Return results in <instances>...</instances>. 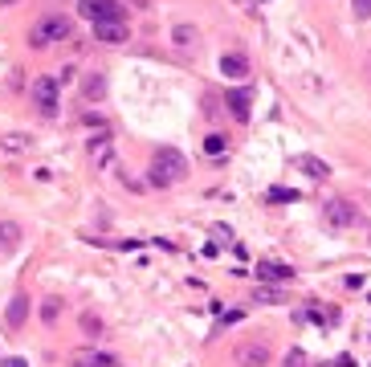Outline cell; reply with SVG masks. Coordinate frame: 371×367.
Returning <instances> with one entry per match:
<instances>
[{"mask_svg": "<svg viewBox=\"0 0 371 367\" xmlns=\"http://www.w3.org/2000/svg\"><path fill=\"white\" fill-rule=\"evenodd\" d=\"M78 8H82V17H86V21H94V24H98V21H127L118 0H82Z\"/></svg>", "mask_w": 371, "mask_h": 367, "instance_id": "277c9868", "label": "cell"}, {"mask_svg": "<svg viewBox=\"0 0 371 367\" xmlns=\"http://www.w3.org/2000/svg\"><path fill=\"white\" fill-rule=\"evenodd\" d=\"M17 241H21V229L17 224H0V249H13Z\"/></svg>", "mask_w": 371, "mask_h": 367, "instance_id": "e0dca14e", "label": "cell"}, {"mask_svg": "<svg viewBox=\"0 0 371 367\" xmlns=\"http://www.w3.org/2000/svg\"><path fill=\"white\" fill-rule=\"evenodd\" d=\"M298 171H306L310 180H326V175H330V168H326L318 155H302V159H298Z\"/></svg>", "mask_w": 371, "mask_h": 367, "instance_id": "2e32d148", "label": "cell"}, {"mask_svg": "<svg viewBox=\"0 0 371 367\" xmlns=\"http://www.w3.org/2000/svg\"><path fill=\"white\" fill-rule=\"evenodd\" d=\"M33 106H37L46 119H53V115H57V82L37 78V82H33Z\"/></svg>", "mask_w": 371, "mask_h": 367, "instance_id": "5b68a950", "label": "cell"}, {"mask_svg": "<svg viewBox=\"0 0 371 367\" xmlns=\"http://www.w3.org/2000/svg\"><path fill=\"white\" fill-rule=\"evenodd\" d=\"M204 155H225V135H209L204 139Z\"/></svg>", "mask_w": 371, "mask_h": 367, "instance_id": "d6986e66", "label": "cell"}, {"mask_svg": "<svg viewBox=\"0 0 371 367\" xmlns=\"http://www.w3.org/2000/svg\"><path fill=\"white\" fill-rule=\"evenodd\" d=\"M74 367H118L115 355H106V351H74Z\"/></svg>", "mask_w": 371, "mask_h": 367, "instance_id": "30bf717a", "label": "cell"}, {"mask_svg": "<svg viewBox=\"0 0 371 367\" xmlns=\"http://www.w3.org/2000/svg\"><path fill=\"white\" fill-rule=\"evenodd\" d=\"M225 102H229V115L237 122H249V94H245V90H232Z\"/></svg>", "mask_w": 371, "mask_h": 367, "instance_id": "4fadbf2b", "label": "cell"}, {"mask_svg": "<svg viewBox=\"0 0 371 367\" xmlns=\"http://www.w3.org/2000/svg\"><path fill=\"white\" fill-rule=\"evenodd\" d=\"M118 180H122L131 192H143V180H139V175H131V171H118Z\"/></svg>", "mask_w": 371, "mask_h": 367, "instance_id": "7402d4cb", "label": "cell"}, {"mask_svg": "<svg viewBox=\"0 0 371 367\" xmlns=\"http://www.w3.org/2000/svg\"><path fill=\"white\" fill-rule=\"evenodd\" d=\"M70 17H62V13H46L41 21L29 29V45L33 49H46V45H53V41H66L70 37Z\"/></svg>", "mask_w": 371, "mask_h": 367, "instance_id": "7a4b0ae2", "label": "cell"}, {"mask_svg": "<svg viewBox=\"0 0 371 367\" xmlns=\"http://www.w3.org/2000/svg\"><path fill=\"white\" fill-rule=\"evenodd\" d=\"M220 73L232 78V82H241V78L249 73V62H245L241 53H225V57H220Z\"/></svg>", "mask_w": 371, "mask_h": 367, "instance_id": "7c38bea8", "label": "cell"}, {"mask_svg": "<svg viewBox=\"0 0 371 367\" xmlns=\"http://www.w3.org/2000/svg\"><path fill=\"white\" fill-rule=\"evenodd\" d=\"M62 315V306H57V302H53V298H49L46 306H41V318H46V322H53V318Z\"/></svg>", "mask_w": 371, "mask_h": 367, "instance_id": "cb8c5ba5", "label": "cell"}, {"mask_svg": "<svg viewBox=\"0 0 371 367\" xmlns=\"http://www.w3.org/2000/svg\"><path fill=\"white\" fill-rule=\"evenodd\" d=\"M237 364L241 367H265L270 364V347H265V343H241V347H237Z\"/></svg>", "mask_w": 371, "mask_h": 367, "instance_id": "52a82bcc", "label": "cell"}, {"mask_svg": "<svg viewBox=\"0 0 371 367\" xmlns=\"http://www.w3.org/2000/svg\"><path fill=\"white\" fill-rule=\"evenodd\" d=\"M94 33H98V41H102V45H122V41L131 37L127 21H98V24H94Z\"/></svg>", "mask_w": 371, "mask_h": 367, "instance_id": "ba28073f", "label": "cell"}, {"mask_svg": "<svg viewBox=\"0 0 371 367\" xmlns=\"http://www.w3.org/2000/svg\"><path fill=\"white\" fill-rule=\"evenodd\" d=\"M4 367H29V364H24V359H8Z\"/></svg>", "mask_w": 371, "mask_h": 367, "instance_id": "4316f807", "label": "cell"}, {"mask_svg": "<svg viewBox=\"0 0 371 367\" xmlns=\"http://www.w3.org/2000/svg\"><path fill=\"white\" fill-rule=\"evenodd\" d=\"M86 155H90V164H94V168H106V164L115 159V135H111V131L94 135L90 147H86Z\"/></svg>", "mask_w": 371, "mask_h": 367, "instance_id": "8992f818", "label": "cell"}, {"mask_svg": "<svg viewBox=\"0 0 371 367\" xmlns=\"http://www.w3.org/2000/svg\"><path fill=\"white\" fill-rule=\"evenodd\" d=\"M323 220L330 229H347V224H359V208L351 204V200H326L323 204Z\"/></svg>", "mask_w": 371, "mask_h": 367, "instance_id": "3957f363", "label": "cell"}, {"mask_svg": "<svg viewBox=\"0 0 371 367\" xmlns=\"http://www.w3.org/2000/svg\"><path fill=\"white\" fill-rule=\"evenodd\" d=\"M4 318H8V326H21L24 318H29V298H24V294H17V298L8 302V310H4Z\"/></svg>", "mask_w": 371, "mask_h": 367, "instance_id": "9a60e30c", "label": "cell"}, {"mask_svg": "<svg viewBox=\"0 0 371 367\" xmlns=\"http://www.w3.org/2000/svg\"><path fill=\"white\" fill-rule=\"evenodd\" d=\"M368 73H371V57H368Z\"/></svg>", "mask_w": 371, "mask_h": 367, "instance_id": "f1b7e54d", "label": "cell"}, {"mask_svg": "<svg viewBox=\"0 0 371 367\" xmlns=\"http://www.w3.org/2000/svg\"><path fill=\"white\" fill-rule=\"evenodd\" d=\"M172 41H176V49L192 53L196 41H200V29H196V24H176V29H172Z\"/></svg>", "mask_w": 371, "mask_h": 367, "instance_id": "8fae6325", "label": "cell"}, {"mask_svg": "<svg viewBox=\"0 0 371 367\" xmlns=\"http://www.w3.org/2000/svg\"><path fill=\"white\" fill-rule=\"evenodd\" d=\"M184 175H188L184 151H176V147H160V151L151 155V171H147V180H151L155 188H172V184H180Z\"/></svg>", "mask_w": 371, "mask_h": 367, "instance_id": "6da1fadb", "label": "cell"}, {"mask_svg": "<svg viewBox=\"0 0 371 367\" xmlns=\"http://www.w3.org/2000/svg\"><path fill=\"white\" fill-rule=\"evenodd\" d=\"M265 200H270V204H278V200H298V192H294V188H270Z\"/></svg>", "mask_w": 371, "mask_h": 367, "instance_id": "ffe728a7", "label": "cell"}, {"mask_svg": "<svg viewBox=\"0 0 371 367\" xmlns=\"http://www.w3.org/2000/svg\"><path fill=\"white\" fill-rule=\"evenodd\" d=\"M82 122H90V127H106V119H102V115H94V110H90V115H82Z\"/></svg>", "mask_w": 371, "mask_h": 367, "instance_id": "484cf974", "label": "cell"}, {"mask_svg": "<svg viewBox=\"0 0 371 367\" xmlns=\"http://www.w3.org/2000/svg\"><path fill=\"white\" fill-rule=\"evenodd\" d=\"M24 147H29V139H24V135H8V139H4V151H17V155H21Z\"/></svg>", "mask_w": 371, "mask_h": 367, "instance_id": "44dd1931", "label": "cell"}, {"mask_svg": "<svg viewBox=\"0 0 371 367\" xmlns=\"http://www.w3.org/2000/svg\"><path fill=\"white\" fill-rule=\"evenodd\" d=\"M253 302H261V306H274V302H281V294L270 290V286H261V290H253Z\"/></svg>", "mask_w": 371, "mask_h": 367, "instance_id": "ac0fdd59", "label": "cell"}, {"mask_svg": "<svg viewBox=\"0 0 371 367\" xmlns=\"http://www.w3.org/2000/svg\"><path fill=\"white\" fill-rule=\"evenodd\" d=\"M131 4H139V8H147V0H131Z\"/></svg>", "mask_w": 371, "mask_h": 367, "instance_id": "83f0119b", "label": "cell"}, {"mask_svg": "<svg viewBox=\"0 0 371 367\" xmlns=\"http://www.w3.org/2000/svg\"><path fill=\"white\" fill-rule=\"evenodd\" d=\"M257 273H261L265 282H290V278H294V269L281 266V261H261V266H257Z\"/></svg>", "mask_w": 371, "mask_h": 367, "instance_id": "5bb4252c", "label": "cell"}, {"mask_svg": "<svg viewBox=\"0 0 371 367\" xmlns=\"http://www.w3.org/2000/svg\"><path fill=\"white\" fill-rule=\"evenodd\" d=\"M82 322H86V331H94V335L102 331V322H98V318H94V315H82Z\"/></svg>", "mask_w": 371, "mask_h": 367, "instance_id": "d4e9b609", "label": "cell"}, {"mask_svg": "<svg viewBox=\"0 0 371 367\" xmlns=\"http://www.w3.org/2000/svg\"><path fill=\"white\" fill-rule=\"evenodd\" d=\"M82 98H86V102H102V98H106V73L102 70L82 73Z\"/></svg>", "mask_w": 371, "mask_h": 367, "instance_id": "9c48e42d", "label": "cell"}, {"mask_svg": "<svg viewBox=\"0 0 371 367\" xmlns=\"http://www.w3.org/2000/svg\"><path fill=\"white\" fill-rule=\"evenodd\" d=\"M351 8H355V17H359V21H368V17H371V0H351Z\"/></svg>", "mask_w": 371, "mask_h": 367, "instance_id": "603a6c76", "label": "cell"}]
</instances>
